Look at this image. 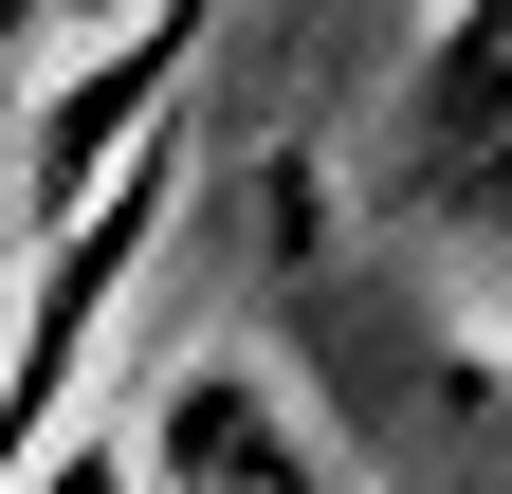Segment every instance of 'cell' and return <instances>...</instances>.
Instances as JSON below:
<instances>
[{
	"label": "cell",
	"instance_id": "6da1fadb",
	"mask_svg": "<svg viewBox=\"0 0 512 494\" xmlns=\"http://www.w3.org/2000/svg\"><path fill=\"white\" fill-rule=\"evenodd\" d=\"M147 494H348V476H330V440L293 421V385L256 348H183L165 421H147Z\"/></svg>",
	"mask_w": 512,
	"mask_h": 494
},
{
	"label": "cell",
	"instance_id": "7a4b0ae2",
	"mask_svg": "<svg viewBox=\"0 0 512 494\" xmlns=\"http://www.w3.org/2000/svg\"><path fill=\"white\" fill-rule=\"evenodd\" d=\"M110 19H147V0H55V37H110Z\"/></svg>",
	"mask_w": 512,
	"mask_h": 494
},
{
	"label": "cell",
	"instance_id": "3957f363",
	"mask_svg": "<svg viewBox=\"0 0 512 494\" xmlns=\"http://www.w3.org/2000/svg\"><path fill=\"white\" fill-rule=\"evenodd\" d=\"M37 19H55V0H0V37H37Z\"/></svg>",
	"mask_w": 512,
	"mask_h": 494
}]
</instances>
